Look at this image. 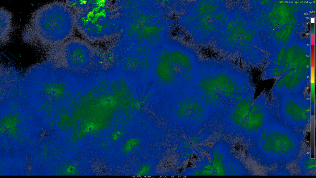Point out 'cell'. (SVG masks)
Wrapping results in <instances>:
<instances>
[{"label": "cell", "instance_id": "cell-5", "mask_svg": "<svg viewBox=\"0 0 316 178\" xmlns=\"http://www.w3.org/2000/svg\"><path fill=\"white\" fill-rule=\"evenodd\" d=\"M204 167L207 169L210 170H211L212 169H213L212 166L210 165H206Z\"/></svg>", "mask_w": 316, "mask_h": 178}, {"label": "cell", "instance_id": "cell-2", "mask_svg": "<svg viewBox=\"0 0 316 178\" xmlns=\"http://www.w3.org/2000/svg\"><path fill=\"white\" fill-rule=\"evenodd\" d=\"M64 7L62 2L54 1L36 10L22 31L23 42L48 50L62 44L64 38Z\"/></svg>", "mask_w": 316, "mask_h": 178}, {"label": "cell", "instance_id": "cell-3", "mask_svg": "<svg viewBox=\"0 0 316 178\" xmlns=\"http://www.w3.org/2000/svg\"><path fill=\"white\" fill-rule=\"evenodd\" d=\"M0 45L7 43L11 37L14 30L12 13L4 7L0 8Z\"/></svg>", "mask_w": 316, "mask_h": 178}, {"label": "cell", "instance_id": "cell-4", "mask_svg": "<svg viewBox=\"0 0 316 178\" xmlns=\"http://www.w3.org/2000/svg\"><path fill=\"white\" fill-rule=\"evenodd\" d=\"M212 170H203L201 172L202 174L204 175H209L212 173Z\"/></svg>", "mask_w": 316, "mask_h": 178}, {"label": "cell", "instance_id": "cell-1", "mask_svg": "<svg viewBox=\"0 0 316 178\" xmlns=\"http://www.w3.org/2000/svg\"><path fill=\"white\" fill-rule=\"evenodd\" d=\"M245 74L231 60L204 59L200 62L194 85L206 106L235 107L252 91L250 78Z\"/></svg>", "mask_w": 316, "mask_h": 178}]
</instances>
